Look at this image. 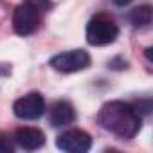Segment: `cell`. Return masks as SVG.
Instances as JSON below:
<instances>
[{"label":"cell","instance_id":"obj_1","mask_svg":"<svg viewBox=\"0 0 153 153\" xmlns=\"http://www.w3.org/2000/svg\"><path fill=\"white\" fill-rule=\"evenodd\" d=\"M97 123L103 130L117 135L119 139H133L142 124L139 110L124 101H110L101 106Z\"/></svg>","mask_w":153,"mask_h":153},{"label":"cell","instance_id":"obj_2","mask_svg":"<svg viewBox=\"0 0 153 153\" xmlns=\"http://www.w3.org/2000/svg\"><path fill=\"white\" fill-rule=\"evenodd\" d=\"M87 42L94 47H105L117 40L119 27L108 15H96L87 24Z\"/></svg>","mask_w":153,"mask_h":153},{"label":"cell","instance_id":"obj_3","mask_svg":"<svg viewBox=\"0 0 153 153\" xmlns=\"http://www.w3.org/2000/svg\"><path fill=\"white\" fill-rule=\"evenodd\" d=\"M90 54L83 49H74L67 52H59L51 58V67L61 74H72V72H79L90 67Z\"/></svg>","mask_w":153,"mask_h":153},{"label":"cell","instance_id":"obj_4","mask_svg":"<svg viewBox=\"0 0 153 153\" xmlns=\"http://www.w3.org/2000/svg\"><path fill=\"white\" fill-rule=\"evenodd\" d=\"M40 25V9L34 7L33 4H20L16 6L13 13V29L20 36H29L33 34Z\"/></svg>","mask_w":153,"mask_h":153},{"label":"cell","instance_id":"obj_5","mask_svg":"<svg viewBox=\"0 0 153 153\" xmlns=\"http://www.w3.org/2000/svg\"><path fill=\"white\" fill-rule=\"evenodd\" d=\"M13 112L18 119L24 121H34L38 117H42L45 114V99L42 94L38 92H31L20 99L15 101L13 105Z\"/></svg>","mask_w":153,"mask_h":153},{"label":"cell","instance_id":"obj_6","mask_svg":"<svg viewBox=\"0 0 153 153\" xmlns=\"http://www.w3.org/2000/svg\"><path fill=\"white\" fill-rule=\"evenodd\" d=\"M56 146L67 153H87L92 148V137L83 130H67L56 139Z\"/></svg>","mask_w":153,"mask_h":153},{"label":"cell","instance_id":"obj_7","mask_svg":"<svg viewBox=\"0 0 153 153\" xmlns=\"http://www.w3.org/2000/svg\"><path fill=\"white\" fill-rule=\"evenodd\" d=\"M15 142L22 148V149H27V151H34L38 148H42L45 144V135L42 130L38 128H31V126H24V128H18L15 131Z\"/></svg>","mask_w":153,"mask_h":153},{"label":"cell","instance_id":"obj_8","mask_svg":"<svg viewBox=\"0 0 153 153\" xmlns=\"http://www.w3.org/2000/svg\"><path fill=\"white\" fill-rule=\"evenodd\" d=\"M74 119H76V110L68 101H56L51 106L49 121H51L52 126L61 128V126H67V124L74 123Z\"/></svg>","mask_w":153,"mask_h":153},{"label":"cell","instance_id":"obj_9","mask_svg":"<svg viewBox=\"0 0 153 153\" xmlns=\"http://www.w3.org/2000/svg\"><path fill=\"white\" fill-rule=\"evenodd\" d=\"M128 20H130V24H131L133 27H137V29L148 27V25L151 24V20H153V9H151V6L144 4V6L133 7V9L130 11V15H128Z\"/></svg>","mask_w":153,"mask_h":153},{"label":"cell","instance_id":"obj_10","mask_svg":"<svg viewBox=\"0 0 153 153\" xmlns=\"http://www.w3.org/2000/svg\"><path fill=\"white\" fill-rule=\"evenodd\" d=\"M13 151H15L13 140L6 133H0V153H13Z\"/></svg>","mask_w":153,"mask_h":153},{"label":"cell","instance_id":"obj_11","mask_svg":"<svg viewBox=\"0 0 153 153\" xmlns=\"http://www.w3.org/2000/svg\"><path fill=\"white\" fill-rule=\"evenodd\" d=\"M27 4H33L34 7H38V9H49L51 7V2L49 0H25Z\"/></svg>","mask_w":153,"mask_h":153},{"label":"cell","instance_id":"obj_12","mask_svg":"<svg viewBox=\"0 0 153 153\" xmlns=\"http://www.w3.org/2000/svg\"><path fill=\"white\" fill-rule=\"evenodd\" d=\"M112 2H114L115 6H121V7H123V6H128L131 0H112Z\"/></svg>","mask_w":153,"mask_h":153}]
</instances>
